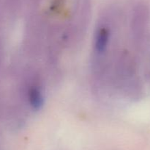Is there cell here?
Masks as SVG:
<instances>
[{"label": "cell", "instance_id": "6da1fadb", "mask_svg": "<svg viewBox=\"0 0 150 150\" xmlns=\"http://www.w3.org/2000/svg\"><path fill=\"white\" fill-rule=\"evenodd\" d=\"M109 38V30L106 27L100 28L95 38V49L98 54H102L106 50Z\"/></svg>", "mask_w": 150, "mask_h": 150}, {"label": "cell", "instance_id": "7a4b0ae2", "mask_svg": "<svg viewBox=\"0 0 150 150\" xmlns=\"http://www.w3.org/2000/svg\"><path fill=\"white\" fill-rule=\"evenodd\" d=\"M29 104L34 110H40L44 105V97L39 88L33 86L29 91Z\"/></svg>", "mask_w": 150, "mask_h": 150}]
</instances>
